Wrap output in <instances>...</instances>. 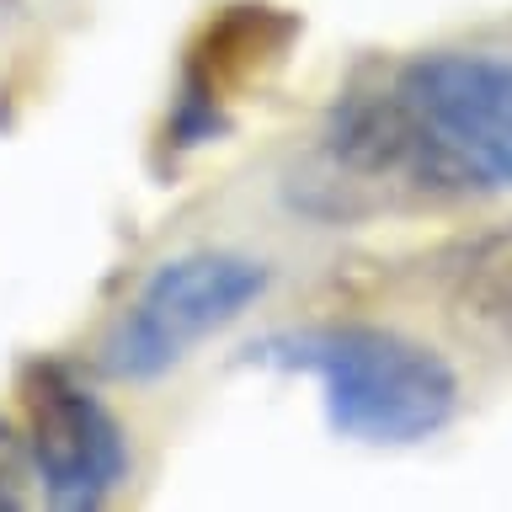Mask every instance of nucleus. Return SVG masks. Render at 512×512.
I'll list each match as a JSON object with an SVG mask.
<instances>
[{
	"instance_id": "nucleus-6",
	"label": "nucleus",
	"mask_w": 512,
	"mask_h": 512,
	"mask_svg": "<svg viewBox=\"0 0 512 512\" xmlns=\"http://www.w3.org/2000/svg\"><path fill=\"white\" fill-rule=\"evenodd\" d=\"M448 304L464 326L512 352V224L475 235L448 272Z\"/></svg>"
},
{
	"instance_id": "nucleus-1",
	"label": "nucleus",
	"mask_w": 512,
	"mask_h": 512,
	"mask_svg": "<svg viewBox=\"0 0 512 512\" xmlns=\"http://www.w3.org/2000/svg\"><path fill=\"white\" fill-rule=\"evenodd\" d=\"M246 358L278 374H310L320 384L326 427L347 443L406 448L454 422L459 379L443 352L384 326H294L251 342Z\"/></svg>"
},
{
	"instance_id": "nucleus-4",
	"label": "nucleus",
	"mask_w": 512,
	"mask_h": 512,
	"mask_svg": "<svg viewBox=\"0 0 512 512\" xmlns=\"http://www.w3.org/2000/svg\"><path fill=\"white\" fill-rule=\"evenodd\" d=\"M432 144L454 160L470 192L512 187V64L491 54H416L395 70Z\"/></svg>"
},
{
	"instance_id": "nucleus-5",
	"label": "nucleus",
	"mask_w": 512,
	"mask_h": 512,
	"mask_svg": "<svg viewBox=\"0 0 512 512\" xmlns=\"http://www.w3.org/2000/svg\"><path fill=\"white\" fill-rule=\"evenodd\" d=\"M294 38H299V16H288L283 6H262V0H240V6L208 16L198 43L187 48L182 86H176L171 107L176 144L192 150V144L224 134V107L235 102L230 91L262 80L267 64H283Z\"/></svg>"
},
{
	"instance_id": "nucleus-7",
	"label": "nucleus",
	"mask_w": 512,
	"mask_h": 512,
	"mask_svg": "<svg viewBox=\"0 0 512 512\" xmlns=\"http://www.w3.org/2000/svg\"><path fill=\"white\" fill-rule=\"evenodd\" d=\"M27 480H32L27 438L6 422V416H0V512H11V507L27 502Z\"/></svg>"
},
{
	"instance_id": "nucleus-3",
	"label": "nucleus",
	"mask_w": 512,
	"mask_h": 512,
	"mask_svg": "<svg viewBox=\"0 0 512 512\" xmlns=\"http://www.w3.org/2000/svg\"><path fill=\"white\" fill-rule=\"evenodd\" d=\"M22 438L32 486L54 512H96L123 491L134 454L128 432L91 384L59 363H32L22 374Z\"/></svg>"
},
{
	"instance_id": "nucleus-2",
	"label": "nucleus",
	"mask_w": 512,
	"mask_h": 512,
	"mask_svg": "<svg viewBox=\"0 0 512 512\" xmlns=\"http://www.w3.org/2000/svg\"><path fill=\"white\" fill-rule=\"evenodd\" d=\"M272 288V267L246 251H182L144 272L112 315L96 368L118 384H155L182 368L208 336L235 326Z\"/></svg>"
}]
</instances>
